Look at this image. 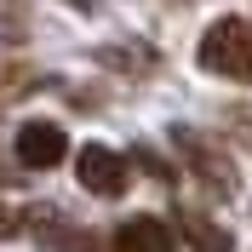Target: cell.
<instances>
[{"label":"cell","mask_w":252,"mask_h":252,"mask_svg":"<svg viewBox=\"0 0 252 252\" xmlns=\"http://www.w3.org/2000/svg\"><path fill=\"white\" fill-rule=\"evenodd\" d=\"M63 155H69V138H63L58 121H23L17 126V166L46 172V166H58Z\"/></svg>","instance_id":"cell-4"},{"label":"cell","mask_w":252,"mask_h":252,"mask_svg":"<svg viewBox=\"0 0 252 252\" xmlns=\"http://www.w3.org/2000/svg\"><path fill=\"white\" fill-rule=\"evenodd\" d=\"M178 229H184L195 247H206V252H229V247H235V241H229V229H218L206 212H178Z\"/></svg>","instance_id":"cell-6"},{"label":"cell","mask_w":252,"mask_h":252,"mask_svg":"<svg viewBox=\"0 0 252 252\" xmlns=\"http://www.w3.org/2000/svg\"><path fill=\"white\" fill-rule=\"evenodd\" d=\"M0 40H6V46L29 40V6H23V0H0Z\"/></svg>","instance_id":"cell-8"},{"label":"cell","mask_w":252,"mask_h":252,"mask_svg":"<svg viewBox=\"0 0 252 252\" xmlns=\"http://www.w3.org/2000/svg\"><path fill=\"white\" fill-rule=\"evenodd\" d=\"M12 229H17V218L6 212V206H0V235H12Z\"/></svg>","instance_id":"cell-12"},{"label":"cell","mask_w":252,"mask_h":252,"mask_svg":"<svg viewBox=\"0 0 252 252\" xmlns=\"http://www.w3.org/2000/svg\"><path fill=\"white\" fill-rule=\"evenodd\" d=\"M172 143H178V155H184V166L201 178L212 195H235V166L223 160V149H218L212 138L189 132V126H172Z\"/></svg>","instance_id":"cell-3"},{"label":"cell","mask_w":252,"mask_h":252,"mask_svg":"<svg viewBox=\"0 0 252 252\" xmlns=\"http://www.w3.org/2000/svg\"><path fill=\"white\" fill-rule=\"evenodd\" d=\"M75 178L86 195H97V201H121L126 184H132V160L115 155V149H103V143H86L75 155Z\"/></svg>","instance_id":"cell-2"},{"label":"cell","mask_w":252,"mask_h":252,"mask_svg":"<svg viewBox=\"0 0 252 252\" xmlns=\"http://www.w3.org/2000/svg\"><path fill=\"white\" fill-rule=\"evenodd\" d=\"M229 132H235V138L252 149V115H247V109H229Z\"/></svg>","instance_id":"cell-11"},{"label":"cell","mask_w":252,"mask_h":252,"mask_svg":"<svg viewBox=\"0 0 252 252\" xmlns=\"http://www.w3.org/2000/svg\"><path fill=\"white\" fill-rule=\"evenodd\" d=\"M195 58H201V69H206V75L252 80V23H247V17H218V23L201 34Z\"/></svg>","instance_id":"cell-1"},{"label":"cell","mask_w":252,"mask_h":252,"mask_svg":"<svg viewBox=\"0 0 252 252\" xmlns=\"http://www.w3.org/2000/svg\"><path fill=\"white\" fill-rule=\"evenodd\" d=\"M132 166H143V172L155 178V184H178V172H172V166H166V160L155 155V149H143V143L132 149Z\"/></svg>","instance_id":"cell-9"},{"label":"cell","mask_w":252,"mask_h":252,"mask_svg":"<svg viewBox=\"0 0 252 252\" xmlns=\"http://www.w3.org/2000/svg\"><path fill=\"white\" fill-rule=\"evenodd\" d=\"M40 86V75H34L29 63H0V103H12V97L34 92Z\"/></svg>","instance_id":"cell-7"},{"label":"cell","mask_w":252,"mask_h":252,"mask_svg":"<svg viewBox=\"0 0 252 252\" xmlns=\"http://www.w3.org/2000/svg\"><path fill=\"white\" fill-rule=\"evenodd\" d=\"M115 247H126V252H172L178 235H172V223H160V218H126L115 229Z\"/></svg>","instance_id":"cell-5"},{"label":"cell","mask_w":252,"mask_h":252,"mask_svg":"<svg viewBox=\"0 0 252 252\" xmlns=\"http://www.w3.org/2000/svg\"><path fill=\"white\" fill-rule=\"evenodd\" d=\"M97 63H115V69H155V58H149V52H115V46L97 52Z\"/></svg>","instance_id":"cell-10"}]
</instances>
